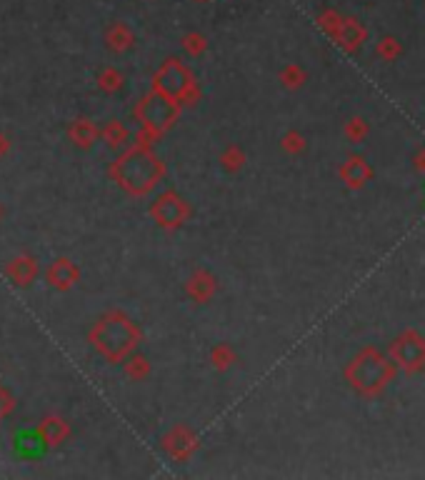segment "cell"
Segmentation results:
<instances>
[{"label": "cell", "mask_w": 425, "mask_h": 480, "mask_svg": "<svg viewBox=\"0 0 425 480\" xmlns=\"http://www.w3.org/2000/svg\"><path fill=\"white\" fill-rule=\"evenodd\" d=\"M138 115L145 128L163 130L168 128L170 120L175 118V105L170 103V98L165 93H155V95L145 98L143 105L138 108Z\"/></svg>", "instance_id": "obj_3"}, {"label": "cell", "mask_w": 425, "mask_h": 480, "mask_svg": "<svg viewBox=\"0 0 425 480\" xmlns=\"http://www.w3.org/2000/svg\"><path fill=\"white\" fill-rule=\"evenodd\" d=\"M70 135H73V138L78 140V145H88V140H90V130H88V125H85V123H78V125H73Z\"/></svg>", "instance_id": "obj_9"}, {"label": "cell", "mask_w": 425, "mask_h": 480, "mask_svg": "<svg viewBox=\"0 0 425 480\" xmlns=\"http://www.w3.org/2000/svg\"><path fill=\"white\" fill-rule=\"evenodd\" d=\"M108 41H110V46H113V48H125V46H128V41H130V36H128V31H125L123 26H115L113 31H110Z\"/></svg>", "instance_id": "obj_8"}, {"label": "cell", "mask_w": 425, "mask_h": 480, "mask_svg": "<svg viewBox=\"0 0 425 480\" xmlns=\"http://www.w3.org/2000/svg\"><path fill=\"white\" fill-rule=\"evenodd\" d=\"M48 281L56 288H68L75 281V268L68 261H58L56 266H51V271H48Z\"/></svg>", "instance_id": "obj_6"}, {"label": "cell", "mask_w": 425, "mask_h": 480, "mask_svg": "<svg viewBox=\"0 0 425 480\" xmlns=\"http://www.w3.org/2000/svg\"><path fill=\"white\" fill-rule=\"evenodd\" d=\"M90 338L103 355L110 358V360H120L135 345V328L130 325L128 318L108 315L105 320L98 323Z\"/></svg>", "instance_id": "obj_2"}, {"label": "cell", "mask_w": 425, "mask_h": 480, "mask_svg": "<svg viewBox=\"0 0 425 480\" xmlns=\"http://www.w3.org/2000/svg\"><path fill=\"white\" fill-rule=\"evenodd\" d=\"M8 276L18 283V286H28V283L36 278V263L28 261V258H21V261H13V266L8 268Z\"/></svg>", "instance_id": "obj_7"}, {"label": "cell", "mask_w": 425, "mask_h": 480, "mask_svg": "<svg viewBox=\"0 0 425 480\" xmlns=\"http://www.w3.org/2000/svg\"><path fill=\"white\" fill-rule=\"evenodd\" d=\"M11 408H13V398L8 395V390L0 385V418H3Z\"/></svg>", "instance_id": "obj_10"}, {"label": "cell", "mask_w": 425, "mask_h": 480, "mask_svg": "<svg viewBox=\"0 0 425 480\" xmlns=\"http://www.w3.org/2000/svg\"><path fill=\"white\" fill-rule=\"evenodd\" d=\"M113 175L118 178V183L130 193H145L155 185V180L160 178V165L153 158V153L143 148L128 150L123 158L115 163Z\"/></svg>", "instance_id": "obj_1"}, {"label": "cell", "mask_w": 425, "mask_h": 480, "mask_svg": "<svg viewBox=\"0 0 425 480\" xmlns=\"http://www.w3.org/2000/svg\"><path fill=\"white\" fill-rule=\"evenodd\" d=\"M153 213L155 218L160 220V225H175L180 220V215H183V205H180L173 195H165V198L158 200Z\"/></svg>", "instance_id": "obj_5"}, {"label": "cell", "mask_w": 425, "mask_h": 480, "mask_svg": "<svg viewBox=\"0 0 425 480\" xmlns=\"http://www.w3.org/2000/svg\"><path fill=\"white\" fill-rule=\"evenodd\" d=\"M185 80H188L185 71L178 66V63L170 61L168 66H165L163 71L158 73V90L165 93L168 98L180 95V93H183V88H185Z\"/></svg>", "instance_id": "obj_4"}]
</instances>
